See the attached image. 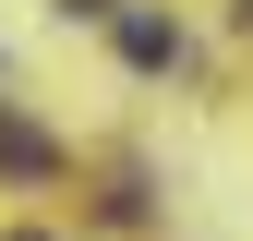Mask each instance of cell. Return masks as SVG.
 <instances>
[{"label":"cell","mask_w":253,"mask_h":241,"mask_svg":"<svg viewBox=\"0 0 253 241\" xmlns=\"http://www.w3.org/2000/svg\"><path fill=\"white\" fill-rule=\"evenodd\" d=\"M0 169H48V145L24 133V120H0Z\"/></svg>","instance_id":"obj_2"},{"label":"cell","mask_w":253,"mask_h":241,"mask_svg":"<svg viewBox=\"0 0 253 241\" xmlns=\"http://www.w3.org/2000/svg\"><path fill=\"white\" fill-rule=\"evenodd\" d=\"M109 24H121V60H145V73H169V60H181L169 24H145V12H109Z\"/></svg>","instance_id":"obj_1"},{"label":"cell","mask_w":253,"mask_h":241,"mask_svg":"<svg viewBox=\"0 0 253 241\" xmlns=\"http://www.w3.org/2000/svg\"><path fill=\"white\" fill-rule=\"evenodd\" d=\"M241 24H253V0H241Z\"/></svg>","instance_id":"obj_3"}]
</instances>
